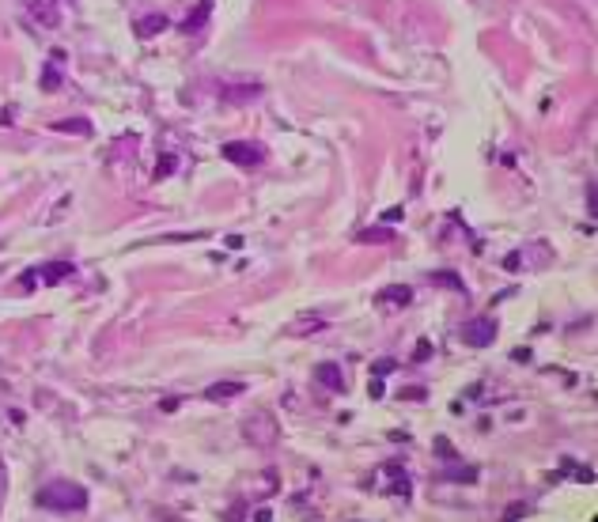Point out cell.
Returning a JSON list of instances; mask_svg holds the SVG:
<instances>
[{"mask_svg": "<svg viewBox=\"0 0 598 522\" xmlns=\"http://www.w3.org/2000/svg\"><path fill=\"white\" fill-rule=\"evenodd\" d=\"M307 318H311V314H307ZM311 325H314V330H322V318H311V322H292V325H288V333H307V330H311Z\"/></svg>", "mask_w": 598, "mask_h": 522, "instance_id": "obj_19", "label": "cell"}, {"mask_svg": "<svg viewBox=\"0 0 598 522\" xmlns=\"http://www.w3.org/2000/svg\"><path fill=\"white\" fill-rule=\"evenodd\" d=\"M432 281H436V284H447L451 292H466V288H462V281H459L454 273H432Z\"/></svg>", "mask_w": 598, "mask_h": 522, "instance_id": "obj_17", "label": "cell"}, {"mask_svg": "<svg viewBox=\"0 0 598 522\" xmlns=\"http://www.w3.org/2000/svg\"><path fill=\"white\" fill-rule=\"evenodd\" d=\"M432 356V341H417V356L413 360H428Z\"/></svg>", "mask_w": 598, "mask_h": 522, "instance_id": "obj_22", "label": "cell"}, {"mask_svg": "<svg viewBox=\"0 0 598 522\" xmlns=\"http://www.w3.org/2000/svg\"><path fill=\"white\" fill-rule=\"evenodd\" d=\"M496 330H500V322L481 314V318H470L462 325V341L470 344V348H489V344L496 341Z\"/></svg>", "mask_w": 598, "mask_h": 522, "instance_id": "obj_3", "label": "cell"}, {"mask_svg": "<svg viewBox=\"0 0 598 522\" xmlns=\"http://www.w3.org/2000/svg\"><path fill=\"white\" fill-rule=\"evenodd\" d=\"M174 167H179V160L174 155H160V167H155V178H171Z\"/></svg>", "mask_w": 598, "mask_h": 522, "instance_id": "obj_16", "label": "cell"}, {"mask_svg": "<svg viewBox=\"0 0 598 522\" xmlns=\"http://www.w3.org/2000/svg\"><path fill=\"white\" fill-rule=\"evenodd\" d=\"M394 367H398L394 360H379L375 367H371V375H379V379H382V375H390V371H394Z\"/></svg>", "mask_w": 598, "mask_h": 522, "instance_id": "obj_20", "label": "cell"}, {"mask_svg": "<svg viewBox=\"0 0 598 522\" xmlns=\"http://www.w3.org/2000/svg\"><path fill=\"white\" fill-rule=\"evenodd\" d=\"M379 303H394V306H409L413 303V292L409 288H387V292H379Z\"/></svg>", "mask_w": 598, "mask_h": 522, "instance_id": "obj_12", "label": "cell"}, {"mask_svg": "<svg viewBox=\"0 0 598 522\" xmlns=\"http://www.w3.org/2000/svg\"><path fill=\"white\" fill-rule=\"evenodd\" d=\"M401 216H405V209H401V204H394V209H387V212H382V220H387V223H398Z\"/></svg>", "mask_w": 598, "mask_h": 522, "instance_id": "obj_21", "label": "cell"}, {"mask_svg": "<svg viewBox=\"0 0 598 522\" xmlns=\"http://www.w3.org/2000/svg\"><path fill=\"white\" fill-rule=\"evenodd\" d=\"M436 446H439V454H443V458H451V454H454V451H451V443H447V439H436Z\"/></svg>", "mask_w": 598, "mask_h": 522, "instance_id": "obj_24", "label": "cell"}, {"mask_svg": "<svg viewBox=\"0 0 598 522\" xmlns=\"http://www.w3.org/2000/svg\"><path fill=\"white\" fill-rule=\"evenodd\" d=\"M382 473L390 477V484H387L390 496H398V500H409V496H413V484H409V477H405V470H401V465H387Z\"/></svg>", "mask_w": 598, "mask_h": 522, "instance_id": "obj_6", "label": "cell"}, {"mask_svg": "<svg viewBox=\"0 0 598 522\" xmlns=\"http://www.w3.org/2000/svg\"><path fill=\"white\" fill-rule=\"evenodd\" d=\"M242 390H246V382H212V386L204 390V397H209V402H231Z\"/></svg>", "mask_w": 598, "mask_h": 522, "instance_id": "obj_10", "label": "cell"}, {"mask_svg": "<svg viewBox=\"0 0 598 522\" xmlns=\"http://www.w3.org/2000/svg\"><path fill=\"white\" fill-rule=\"evenodd\" d=\"M209 15H212V0H197V8H193V12H190V20L182 23V31H186V34L201 31V27L209 23Z\"/></svg>", "mask_w": 598, "mask_h": 522, "instance_id": "obj_11", "label": "cell"}, {"mask_svg": "<svg viewBox=\"0 0 598 522\" xmlns=\"http://www.w3.org/2000/svg\"><path fill=\"white\" fill-rule=\"evenodd\" d=\"M368 390H371V397H382V394H387V386H382L379 375H371V386H368Z\"/></svg>", "mask_w": 598, "mask_h": 522, "instance_id": "obj_23", "label": "cell"}, {"mask_svg": "<svg viewBox=\"0 0 598 522\" xmlns=\"http://www.w3.org/2000/svg\"><path fill=\"white\" fill-rule=\"evenodd\" d=\"M242 432H246V439L250 443H258V446H273L277 443V421L269 413H254L246 424H242Z\"/></svg>", "mask_w": 598, "mask_h": 522, "instance_id": "obj_4", "label": "cell"}, {"mask_svg": "<svg viewBox=\"0 0 598 522\" xmlns=\"http://www.w3.org/2000/svg\"><path fill=\"white\" fill-rule=\"evenodd\" d=\"M261 83H228V87H220V102L223 106H242V102H254L261 99Z\"/></svg>", "mask_w": 598, "mask_h": 522, "instance_id": "obj_5", "label": "cell"}, {"mask_svg": "<svg viewBox=\"0 0 598 522\" xmlns=\"http://www.w3.org/2000/svg\"><path fill=\"white\" fill-rule=\"evenodd\" d=\"M167 27H171V20H167V15H160V12H152V15H144V20H137L133 31H137V38H152V34L167 31Z\"/></svg>", "mask_w": 598, "mask_h": 522, "instance_id": "obj_8", "label": "cell"}, {"mask_svg": "<svg viewBox=\"0 0 598 522\" xmlns=\"http://www.w3.org/2000/svg\"><path fill=\"white\" fill-rule=\"evenodd\" d=\"M220 155L228 163L242 167V171H254V167H261V160H265V152H261L254 141H228V144L220 148Z\"/></svg>", "mask_w": 598, "mask_h": 522, "instance_id": "obj_2", "label": "cell"}, {"mask_svg": "<svg viewBox=\"0 0 598 522\" xmlns=\"http://www.w3.org/2000/svg\"><path fill=\"white\" fill-rule=\"evenodd\" d=\"M39 83H42V91H57L61 87V69H57V64H46Z\"/></svg>", "mask_w": 598, "mask_h": 522, "instance_id": "obj_14", "label": "cell"}, {"mask_svg": "<svg viewBox=\"0 0 598 522\" xmlns=\"http://www.w3.org/2000/svg\"><path fill=\"white\" fill-rule=\"evenodd\" d=\"M160 409H163V413H174V409H179V397H167V402H163Z\"/></svg>", "mask_w": 598, "mask_h": 522, "instance_id": "obj_25", "label": "cell"}, {"mask_svg": "<svg viewBox=\"0 0 598 522\" xmlns=\"http://www.w3.org/2000/svg\"><path fill=\"white\" fill-rule=\"evenodd\" d=\"M34 276H42V284H57V281H64V276H72V261H50V265H42V269H34Z\"/></svg>", "mask_w": 598, "mask_h": 522, "instance_id": "obj_9", "label": "cell"}, {"mask_svg": "<svg viewBox=\"0 0 598 522\" xmlns=\"http://www.w3.org/2000/svg\"><path fill=\"white\" fill-rule=\"evenodd\" d=\"M34 500H39V507H50V511H83L88 507V488L72 481H50L39 488Z\"/></svg>", "mask_w": 598, "mask_h": 522, "instance_id": "obj_1", "label": "cell"}, {"mask_svg": "<svg viewBox=\"0 0 598 522\" xmlns=\"http://www.w3.org/2000/svg\"><path fill=\"white\" fill-rule=\"evenodd\" d=\"M356 239L360 242H390V239H394V231H390V227H371V231H360Z\"/></svg>", "mask_w": 598, "mask_h": 522, "instance_id": "obj_15", "label": "cell"}, {"mask_svg": "<svg viewBox=\"0 0 598 522\" xmlns=\"http://www.w3.org/2000/svg\"><path fill=\"white\" fill-rule=\"evenodd\" d=\"M443 477L447 481H478V470H473V465H466V470H447Z\"/></svg>", "mask_w": 598, "mask_h": 522, "instance_id": "obj_18", "label": "cell"}, {"mask_svg": "<svg viewBox=\"0 0 598 522\" xmlns=\"http://www.w3.org/2000/svg\"><path fill=\"white\" fill-rule=\"evenodd\" d=\"M314 379H319L326 390H345V371L338 363H314Z\"/></svg>", "mask_w": 598, "mask_h": 522, "instance_id": "obj_7", "label": "cell"}, {"mask_svg": "<svg viewBox=\"0 0 598 522\" xmlns=\"http://www.w3.org/2000/svg\"><path fill=\"white\" fill-rule=\"evenodd\" d=\"M53 129H57V133H80V136H91V121H83V118L53 121Z\"/></svg>", "mask_w": 598, "mask_h": 522, "instance_id": "obj_13", "label": "cell"}]
</instances>
